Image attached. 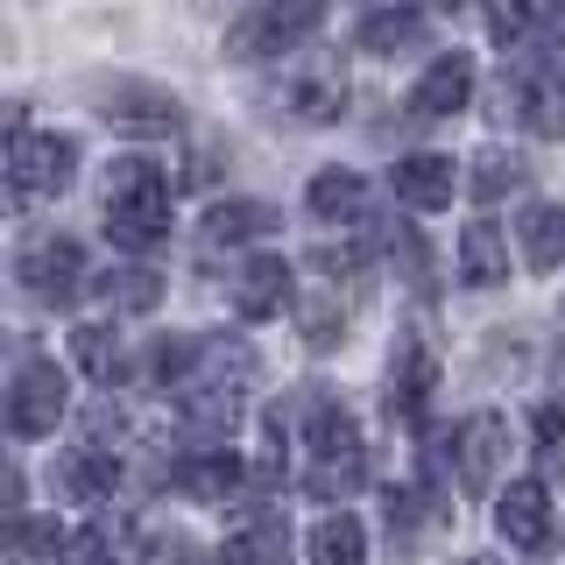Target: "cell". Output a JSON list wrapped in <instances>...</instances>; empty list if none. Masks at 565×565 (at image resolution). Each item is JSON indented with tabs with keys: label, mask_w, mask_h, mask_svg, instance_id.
Masks as SVG:
<instances>
[{
	"label": "cell",
	"mask_w": 565,
	"mask_h": 565,
	"mask_svg": "<svg viewBox=\"0 0 565 565\" xmlns=\"http://www.w3.org/2000/svg\"><path fill=\"white\" fill-rule=\"evenodd\" d=\"M353 488H361V452H353V459H311V494H318V502H332V494L347 502Z\"/></svg>",
	"instance_id": "cell-30"
},
{
	"label": "cell",
	"mask_w": 565,
	"mask_h": 565,
	"mask_svg": "<svg viewBox=\"0 0 565 565\" xmlns=\"http://www.w3.org/2000/svg\"><path fill=\"white\" fill-rule=\"evenodd\" d=\"M177 488L199 494V502H226V494L241 488V459L226 446H205V452H184V467H177Z\"/></svg>",
	"instance_id": "cell-16"
},
{
	"label": "cell",
	"mask_w": 565,
	"mask_h": 565,
	"mask_svg": "<svg viewBox=\"0 0 565 565\" xmlns=\"http://www.w3.org/2000/svg\"><path fill=\"white\" fill-rule=\"evenodd\" d=\"M502 106H516L523 128H530V135H544V141L565 135V85H558V78H544V71H523V78L502 93Z\"/></svg>",
	"instance_id": "cell-15"
},
{
	"label": "cell",
	"mask_w": 565,
	"mask_h": 565,
	"mask_svg": "<svg viewBox=\"0 0 565 565\" xmlns=\"http://www.w3.org/2000/svg\"><path fill=\"white\" fill-rule=\"evenodd\" d=\"M459 565H494V558H488V552H473V558H459Z\"/></svg>",
	"instance_id": "cell-36"
},
{
	"label": "cell",
	"mask_w": 565,
	"mask_h": 565,
	"mask_svg": "<svg viewBox=\"0 0 565 565\" xmlns=\"http://www.w3.org/2000/svg\"><path fill=\"white\" fill-rule=\"evenodd\" d=\"M467 99H473V57L446 50V57H431V71L411 85V120H446Z\"/></svg>",
	"instance_id": "cell-9"
},
{
	"label": "cell",
	"mask_w": 565,
	"mask_h": 565,
	"mask_svg": "<svg viewBox=\"0 0 565 565\" xmlns=\"http://www.w3.org/2000/svg\"><path fill=\"white\" fill-rule=\"evenodd\" d=\"M269 226H276V212L262 205V199H226V205L205 212V241H212V247H241V241L269 234Z\"/></svg>",
	"instance_id": "cell-18"
},
{
	"label": "cell",
	"mask_w": 565,
	"mask_h": 565,
	"mask_svg": "<svg viewBox=\"0 0 565 565\" xmlns=\"http://www.w3.org/2000/svg\"><path fill=\"white\" fill-rule=\"evenodd\" d=\"M494 530H502L509 544H523V552H537L544 537H552V502H544L537 481H509V494L494 502Z\"/></svg>",
	"instance_id": "cell-11"
},
{
	"label": "cell",
	"mask_w": 565,
	"mask_h": 565,
	"mask_svg": "<svg viewBox=\"0 0 565 565\" xmlns=\"http://www.w3.org/2000/svg\"><path fill=\"white\" fill-rule=\"evenodd\" d=\"M523 177H530V170H523L509 149H488L481 163H473V199H481V205H494V199H509V191H516Z\"/></svg>",
	"instance_id": "cell-26"
},
{
	"label": "cell",
	"mask_w": 565,
	"mask_h": 565,
	"mask_svg": "<svg viewBox=\"0 0 565 565\" xmlns=\"http://www.w3.org/2000/svg\"><path fill=\"white\" fill-rule=\"evenodd\" d=\"M85 99L99 106V120L135 128V135H177V120H184V106H177L163 85H141V78H128V71H99V78H85Z\"/></svg>",
	"instance_id": "cell-3"
},
{
	"label": "cell",
	"mask_w": 565,
	"mask_h": 565,
	"mask_svg": "<svg viewBox=\"0 0 565 565\" xmlns=\"http://www.w3.org/2000/svg\"><path fill=\"white\" fill-rule=\"evenodd\" d=\"M276 106L297 120V128H326V120H340L347 85H340V78H290V85L276 93Z\"/></svg>",
	"instance_id": "cell-17"
},
{
	"label": "cell",
	"mask_w": 565,
	"mask_h": 565,
	"mask_svg": "<svg viewBox=\"0 0 565 565\" xmlns=\"http://www.w3.org/2000/svg\"><path fill=\"white\" fill-rule=\"evenodd\" d=\"M318 22H326V0H262V8L226 35V57H241V64L290 57L297 43H311Z\"/></svg>",
	"instance_id": "cell-2"
},
{
	"label": "cell",
	"mask_w": 565,
	"mask_h": 565,
	"mask_svg": "<svg viewBox=\"0 0 565 565\" xmlns=\"http://www.w3.org/2000/svg\"><path fill=\"white\" fill-rule=\"evenodd\" d=\"M71 170H78V141L64 135H35L22 120V106L8 114V177L22 199H35V191H64Z\"/></svg>",
	"instance_id": "cell-4"
},
{
	"label": "cell",
	"mask_w": 565,
	"mask_h": 565,
	"mask_svg": "<svg viewBox=\"0 0 565 565\" xmlns=\"http://www.w3.org/2000/svg\"><path fill=\"white\" fill-rule=\"evenodd\" d=\"M282 305H290V262L282 255H255L234 282V311L241 318H276Z\"/></svg>",
	"instance_id": "cell-14"
},
{
	"label": "cell",
	"mask_w": 565,
	"mask_h": 565,
	"mask_svg": "<svg viewBox=\"0 0 565 565\" xmlns=\"http://www.w3.org/2000/svg\"><path fill=\"white\" fill-rule=\"evenodd\" d=\"M459 282L467 290H494V282H509V241L494 220H473L467 234H459Z\"/></svg>",
	"instance_id": "cell-13"
},
{
	"label": "cell",
	"mask_w": 565,
	"mask_h": 565,
	"mask_svg": "<svg viewBox=\"0 0 565 565\" xmlns=\"http://www.w3.org/2000/svg\"><path fill=\"white\" fill-rule=\"evenodd\" d=\"M64 552V530L57 523H35V516H14V544H8V565H57Z\"/></svg>",
	"instance_id": "cell-25"
},
{
	"label": "cell",
	"mask_w": 565,
	"mask_h": 565,
	"mask_svg": "<svg viewBox=\"0 0 565 565\" xmlns=\"http://www.w3.org/2000/svg\"><path fill=\"white\" fill-rule=\"evenodd\" d=\"M452 452H459V488H467V494H494V473H502V459H509V424L494 411H473L467 424H459Z\"/></svg>",
	"instance_id": "cell-7"
},
{
	"label": "cell",
	"mask_w": 565,
	"mask_h": 565,
	"mask_svg": "<svg viewBox=\"0 0 565 565\" xmlns=\"http://www.w3.org/2000/svg\"><path fill=\"white\" fill-rule=\"evenodd\" d=\"M530 14H537V0H488V35L494 43H523Z\"/></svg>",
	"instance_id": "cell-31"
},
{
	"label": "cell",
	"mask_w": 565,
	"mask_h": 565,
	"mask_svg": "<svg viewBox=\"0 0 565 565\" xmlns=\"http://www.w3.org/2000/svg\"><path fill=\"white\" fill-rule=\"evenodd\" d=\"M311 565H367V530L353 523L347 509L318 516V530H311Z\"/></svg>",
	"instance_id": "cell-21"
},
{
	"label": "cell",
	"mask_w": 565,
	"mask_h": 565,
	"mask_svg": "<svg viewBox=\"0 0 565 565\" xmlns=\"http://www.w3.org/2000/svg\"><path fill=\"white\" fill-rule=\"evenodd\" d=\"M523 262L530 269H565V205H530L523 212Z\"/></svg>",
	"instance_id": "cell-19"
},
{
	"label": "cell",
	"mask_w": 565,
	"mask_h": 565,
	"mask_svg": "<svg viewBox=\"0 0 565 565\" xmlns=\"http://www.w3.org/2000/svg\"><path fill=\"white\" fill-rule=\"evenodd\" d=\"M305 199H311V212H318V220H353L367 191H361V177H353V170H318Z\"/></svg>",
	"instance_id": "cell-24"
},
{
	"label": "cell",
	"mask_w": 565,
	"mask_h": 565,
	"mask_svg": "<svg viewBox=\"0 0 565 565\" xmlns=\"http://www.w3.org/2000/svg\"><path fill=\"white\" fill-rule=\"evenodd\" d=\"M14 276H22L29 297H43V305H71V297L85 290V247L64 241V234H43V241L22 247Z\"/></svg>",
	"instance_id": "cell-6"
},
{
	"label": "cell",
	"mask_w": 565,
	"mask_h": 565,
	"mask_svg": "<svg viewBox=\"0 0 565 565\" xmlns=\"http://www.w3.org/2000/svg\"><path fill=\"white\" fill-rule=\"evenodd\" d=\"M106 234L120 247H156L170 234V177L149 156H120L106 170Z\"/></svg>",
	"instance_id": "cell-1"
},
{
	"label": "cell",
	"mask_w": 565,
	"mask_h": 565,
	"mask_svg": "<svg viewBox=\"0 0 565 565\" xmlns=\"http://www.w3.org/2000/svg\"><path fill=\"white\" fill-rule=\"evenodd\" d=\"M99 297H106V305H120V311H156L163 282H156L149 269H120V276H106V282H99Z\"/></svg>",
	"instance_id": "cell-29"
},
{
	"label": "cell",
	"mask_w": 565,
	"mask_h": 565,
	"mask_svg": "<svg viewBox=\"0 0 565 565\" xmlns=\"http://www.w3.org/2000/svg\"><path fill=\"white\" fill-rule=\"evenodd\" d=\"M424 29H431V22H424L417 8H382V14L361 22V50H367V57H396V50L424 43Z\"/></svg>",
	"instance_id": "cell-20"
},
{
	"label": "cell",
	"mask_w": 565,
	"mask_h": 565,
	"mask_svg": "<svg viewBox=\"0 0 565 565\" xmlns=\"http://www.w3.org/2000/svg\"><path fill=\"white\" fill-rule=\"evenodd\" d=\"M170 558H177V565H205V558H199V552H191V544H184V537H177V544H170Z\"/></svg>",
	"instance_id": "cell-35"
},
{
	"label": "cell",
	"mask_w": 565,
	"mask_h": 565,
	"mask_svg": "<svg viewBox=\"0 0 565 565\" xmlns=\"http://www.w3.org/2000/svg\"><path fill=\"white\" fill-rule=\"evenodd\" d=\"M388 184H396V199L411 212H438V205H452L459 170H452V156H403Z\"/></svg>",
	"instance_id": "cell-10"
},
{
	"label": "cell",
	"mask_w": 565,
	"mask_h": 565,
	"mask_svg": "<svg viewBox=\"0 0 565 565\" xmlns=\"http://www.w3.org/2000/svg\"><path fill=\"white\" fill-rule=\"evenodd\" d=\"M438 382V353L424 332H396V353H388V417H417L424 396Z\"/></svg>",
	"instance_id": "cell-8"
},
{
	"label": "cell",
	"mask_w": 565,
	"mask_h": 565,
	"mask_svg": "<svg viewBox=\"0 0 565 565\" xmlns=\"http://www.w3.org/2000/svg\"><path fill=\"white\" fill-rule=\"evenodd\" d=\"M311 262H318V269H326V276H353V269H361V262H367V247H361V241H347V247H340V241H326V247H318Z\"/></svg>",
	"instance_id": "cell-34"
},
{
	"label": "cell",
	"mask_w": 565,
	"mask_h": 565,
	"mask_svg": "<svg viewBox=\"0 0 565 565\" xmlns=\"http://www.w3.org/2000/svg\"><path fill=\"white\" fill-rule=\"evenodd\" d=\"M388 262H403V276H411L417 290H431V262H424V241L411 234V226H396V234H388Z\"/></svg>",
	"instance_id": "cell-32"
},
{
	"label": "cell",
	"mask_w": 565,
	"mask_h": 565,
	"mask_svg": "<svg viewBox=\"0 0 565 565\" xmlns=\"http://www.w3.org/2000/svg\"><path fill=\"white\" fill-rule=\"evenodd\" d=\"M71 353H78V367L93 382H114L120 375V347H114V332H106V326H78V332H71Z\"/></svg>",
	"instance_id": "cell-27"
},
{
	"label": "cell",
	"mask_w": 565,
	"mask_h": 565,
	"mask_svg": "<svg viewBox=\"0 0 565 565\" xmlns=\"http://www.w3.org/2000/svg\"><path fill=\"white\" fill-rule=\"evenodd\" d=\"M305 340H311V353L347 347V311H340V290H332V282L305 290Z\"/></svg>",
	"instance_id": "cell-23"
},
{
	"label": "cell",
	"mask_w": 565,
	"mask_h": 565,
	"mask_svg": "<svg viewBox=\"0 0 565 565\" xmlns=\"http://www.w3.org/2000/svg\"><path fill=\"white\" fill-rule=\"evenodd\" d=\"M71 411V375L57 361H22L8 382V431L14 438H50L57 417Z\"/></svg>",
	"instance_id": "cell-5"
},
{
	"label": "cell",
	"mask_w": 565,
	"mask_h": 565,
	"mask_svg": "<svg viewBox=\"0 0 565 565\" xmlns=\"http://www.w3.org/2000/svg\"><path fill=\"white\" fill-rule=\"evenodd\" d=\"M290 558V523L269 516V509H255V516L234 523V537H226L220 565H282Z\"/></svg>",
	"instance_id": "cell-12"
},
{
	"label": "cell",
	"mask_w": 565,
	"mask_h": 565,
	"mask_svg": "<svg viewBox=\"0 0 565 565\" xmlns=\"http://www.w3.org/2000/svg\"><path fill=\"white\" fill-rule=\"evenodd\" d=\"M537 459L552 473H565V411H558V403H544V411H537Z\"/></svg>",
	"instance_id": "cell-33"
},
{
	"label": "cell",
	"mask_w": 565,
	"mask_h": 565,
	"mask_svg": "<svg viewBox=\"0 0 565 565\" xmlns=\"http://www.w3.org/2000/svg\"><path fill=\"white\" fill-rule=\"evenodd\" d=\"M431 516H438V509H431L424 488H388V537H396V544H411Z\"/></svg>",
	"instance_id": "cell-28"
},
{
	"label": "cell",
	"mask_w": 565,
	"mask_h": 565,
	"mask_svg": "<svg viewBox=\"0 0 565 565\" xmlns=\"http://www.w3.org/2000/svg\"><path fill=\"white\" fill-rule=\"evenodd\" d=\"M57 481H64L71 502H106V494H114V481H120V467H114V459H106L99 446H85V452H71V459H64Z\"/></svg>",
	"instance_id": "cell-22"
}]
</instances>
